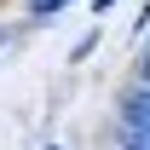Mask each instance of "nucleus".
<instances>
[{"instance_id":"4","label":"nucleus","mask_w":150,"mask_h":150,"mask_svg":"<svg viewBox=\"0 0 150 150\" xmlns=\"http://www.w3.org/2000/svg\"><path fill=\"white\" fill-rule=\"evenodd\" d=\"M144 81H150V52H144Z\"/></svg>"},{"instance_id":"5","label":"nucleus","mask_w":150,"mask_h":150,"mask_svg":"<svg viewBox=\"0 0 150 150\" xmlns=\"http://www.w3.org/2000/svg\"><path fill=\"white\" fill-rule=\"evenodd\" d=\"M98 6H110V0H98Z\"/></svg>"},{"instance_id":"2","label":"nucleus","mask_w":150,"mask_h":150,"mask_svg":"<svg viewBox=\"0 0 150 150\" xmlns=\"http://www.w3.org/2000/svg\"><path fill=\"white\" fill-rule=\"evenodd\" d=\"M127 115H133V121H150V87H144V93H133V98H127Z\"/></svg>"},{"instance_id":"3","label":"nucleus","mask_w":150,"mask_h":150,"mask_svg":"<svg viewBox=\"0 0 150 150\" xmlns=\"http://www.w3.org/2000/svg\"><path fill=\"white\" fill-rule=\"evenodd\" d=\"M58 6H69V0H29V12H58Z\"/></svg>"},{"instance_id":"1","label":"nucleus","mask_w":150,"mask_h":150,"mask_svg":"<svg viewBox=\"0 0 150 150\" xmlns=\"http://www.w3.org/2000/svg\"><path fill=\"white\" fill-rule=\"evenodd\" d=\"M121 144L127 150H150V121H133L127 115V121H121Z\"/></svg>"}]
</instances>
